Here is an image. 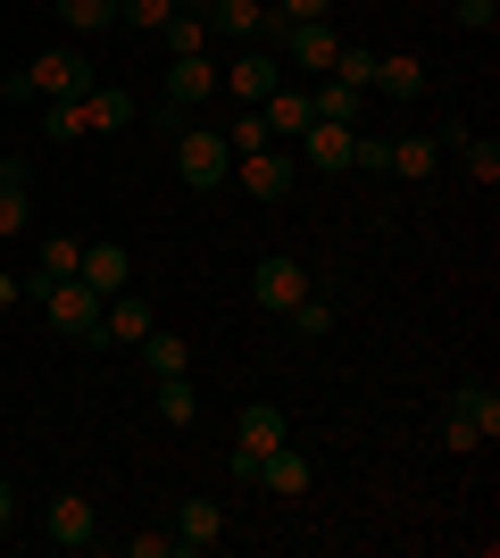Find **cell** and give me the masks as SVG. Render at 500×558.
<instances>
[{
	"label": "cell",
	"mask_w": 500,
	"mask_h": 558,
	"mask_svg": "<svg viewBox=\"0 0 500 558\" xmlns=\"http://www.w3.org/2000/svg\"><path fill=\"white\" fill-rule=\"evenodd\" d=\"M492 434H500V392H492V384H459L451 409H442V450L467 459V450H484Z\"/></svg>",
	"instance_id": "1"
},
{
	"label": "cell",
	"mask_w": 500,
	"mask_h": 558,
	"mask_svg": "<svg viewBox=\"0 0 500 558\" xmlns=\"http://www.w3.org/2000/svg\"><path fill=\"white\" fill-rule=\"evenodd\" d=\"M175 175H184L192 192H225V175H234V142L217 134V125H184V134H175Z\"/></svg>",
	"instance_id": "2"
},
{
	"label": "cell",
	"mask_w": 500,
	"mask_h": 558,
	"mask_svg": "<svg viewBox=\"0 0 500 558\" xmlns=\"http://www.w3.org/2000/svg\"><path fill=\"white\" fill-rule=\"evenodd\" d=\"M217 84H225V93H234L242 109H259V100L276 93V84H284V59H276V50H259V43H242L234 59L217 68Z\"/></svg>",
	"instance_id": "3"
},
{
	"label": "cell",
	"mask_w": 500,
	"mask_h": 558,
	"mask_svg": "<svg viewBox=\"0 0 500 558\" xmlns=\"http://www.w3.org/2000/svg\"><path fill=\"white\" fill-rule=\"evenodd\" d=\"M42 317L59 333H84V342H93L100 333V292L84 276H59V283H42Z\"/></svg>",
	"instance_id": "4"
},
{
	"label": "cell",
	"mask_w": 500,
	"mask_h": 558,
	"mask_svg": "<svg viewBox=\"0 0 500 558\" xmlns=\"http://www.w3.org/2000/svg\"><path fill=\"white\" fill-rule=\"evenodd\" d=\"M301 292H317L301 258H259V267H251V301H259L267 317H284V308L301 301Z\"/></svg>",
	"instance_id": "5"
},
{
	"label": "cell",
	"mask_w": 500,
	"mask_h": 558,
	"mask_svg": "<svg viewBox=\"0 0 500 558\" xmlns=\"http://www.w3.org/2000/svg\"><path fill=\"white\" fill-rule=\"evenodd\" d=\"M225 184H242L251 201H284V192H292V159L276 150V142H267V150H242Z\"/></svg>",
	"instance_id": "6"
},
{
	"label": "cell",
	"mask_w": 500,
	"mask_h": 558,
	"mask_svg": "<svg viewBox=\"0 0 500 558\" xmlns=\"http://www.w3.org/2000/svg\"><path fill=\"white\" fill-rule=\"evenodd\" d=\"M25 75H34V100H84L93 93V68H84L75 50H42Z\"/></svg>",
	"instance_id": "7"
},
{
	"label": "cell",
	"mask_w": 500,
	"mask_h": 558,
	"mask_svg": "<svg viewBox=\"0 0 500 558\" xmlns=\"http://www.w3.org/2000/svg\"><path fill=\"white\" fill-rule=\"evenodd\" d=\"M276 43H284V68H301V75H326V68H333V50H342V34H333L326 17H309V25H284Z\"/></svg>",
	"instance_id": "8"
},
{
	"label": "cell",
	"mask_w": 500,
	"mask_h": 558,
	"mask_svg": "<svg viewBox=\"0 0 500 558\" xmlns=\"http://www.w3.org/2000/svg\"><path fill=\"white\" fill-rule=\"evenodd\" d=\"M42 525H50V542H59V550H93V542H100V517H93V500H84V492H59V500L42 509Z\"/></svg>",
	"instance_id": "9"
},
{
	"label": "cell",
	"mask_w": 500,
	"mask_h": 558,
	"mask_svg": "<svg viewBox=\"0 0 500 558\" xmlns=\"http://www.w3.org/2000/svg\"><path fill=\"white\" fill-rule=\"evenodd\" d=\"M234 450H242V459H267V450H284V409H276V400H251V409L234 417Z\"/></svg>",
	"instance_id": "10"
},
{
	"label": "cell",
	"mask_w": 500,
	"mask_h": 558,
	"mask_svg": "<svg viewBox=\"0 0 500 558\" xmlns=\"http://www.w3.org/2000/svg\"><path fill=\"white\" fill-rule=\"evenodd\" d=\"M351 142H358V125H326V117H309V134H301V159H309L317 175H342V167H351Z\"/></svg>",
	"instance_id": "11"
},
{
	"label": "cell",
	"mask_w": 500,
	"mask_h": 558,
	"mask_svg": "<svg viewBox=\"0 0 500 558\" xmlns=\"http://www.w3.org/2000/svg\"><path fill=\"white\" fill-rule=\"evenodd\" d=\"M200 17H209V34H217V43H259L267 0H200Z\"/></svg>",
	"instance_id": "12"
},
{
	"label": "cell",
	"mask_w": 500,
	"mask_h": 558,
	"mask_svg": "<svg viewBox=\"0 0 500 558\" xmlns=\"http://www.w3.org/2000/svg\"><path fill=\"white\" fill-rule=\"evenodd\" d=\"M75 276L93 283L100 301L109 292H125V276H134V258H125V242H84V258H75Z\"/></svg>",
	"instance_id": "13"
},
{
	"label": "cell",
	"mask_w": 500,
	"mask_h": 558,
	"mask_svg": "<svg viewBox=\"0 0 500 558\" xmlns=\"http://www.w3.org/2000/svg\"><path fill=\"white\" fill-rule=\"evenodd\" d=\"M167 100H175V109L217 100V59H209V50H192V59H175V68H167Z\"/></svg>",
	"instance_id": "14"
},
{
	"label": "cell",
	"mask_w": 500,
	"mask_h": 558,
	"mask_svg": "<svg viewBox=\"0 0 500 558\" xmlns=\"http://www.w3.org/2000/svg\"><path fill=\"white\" fill-rule=\"evenodd\" d=\"M217 534H225V509H217L209 492H192L184 509H175V550H217Z\"/></svg>",
	"instance_id": "15"
},
{
	"label": "cell",
	"mask_w": 500,
	"mask_h": 558,
	"mask_svg": "<svg viewBox=\"0 0 500 558\" xmlns=\"http://www.w3.org/2000/svg\"><path fill=\"white\" fill-rule=\"evenodd\" d=\"M143 333H150V301H134V292H109V301H100L93 342H143Z\"/></svg>",
	"instance_id": "16"
},
{
	"label": "cell",
	"mask_w": 500,
	"mask_h": 558,
	"mask_svg": "<svg viewBox=\"0 0 500 558\" xmlns=\"http://www.w3.org/2000/svg\"><path fill=\"white\" fill-rule=\"evenodd\" d=\"M134 93H125V84H93V93H84V125H93V134H125V125H134Z\"/></svg>",
	"instance_id": "17"
},
{
	"label": "cell",
	"mask_w": 500,
	"mask_h": 558,
	"mask_svg": "<svg viewBox=\"0 0 500 558\" xmlns=\"http://www.w3.org/2000/svg\"><path fill=\"white\" fill-rule=\"evenodd\" d=\"M309 475H317V466L301 459L292 442H284V450H267V459H259V484L276 492V500H301V492H309Z\"/></svg>",
	"instance_id": "18"
},
{
	"label": "cell",
	"mask_w": 500,
	"mask_h": 558,
	"mask_svg": "<svg viewBox=\"0 0 500 558\" xmlns=\"http://www.w3.org/2000/svg\"><path fill=\"white\" fill-rule=\"evenodd\" d=\"M259 125L267 134H309V93H301V84H276V93L259 100Z\"/></svg>",
	"instance_id": "19"
},
{
	"label": "cell",
	"mask_w": 500,
	"mask_h": 558,
	"mask_svg": "<svg viewBox=\"0 0 500 558\" xmlns=\"http://www.w3.org/2000/svg\"><path fill=\"white\" fill-rule=\"evenodd\" d=\"M75 258H84V242H75V233H50V242H42V258H34V276H25V292L42 301V283L75 276Z\"/></svg>",
	"instance_id": "20"
},
{
	"label": "cell",
	"mask_w": 500,
	"mask_h": 558,
	"mask_svg": "<svg viewBox=\"0 0 500 558\" xmlns=\"http://www.w3.org/2000/svg\"><path fill=\"white\" fill-rule=\"evenodd\" d=\"M159 43H167V59H192V50H209L217 34H209V17H200V9H175V17L159 25Z\"/></svg>",
	"instance_id": "21"
},
{
	"label": "cell",
	"mask_w": 500,
	"mask_h": 558,
	"mask_svg": "<svg viewBox=\"0 0 500 558\" xmlns=\"http://www.w3.org/2000/svg\"><path fill=\"white\" fill-rule=\"evenodd\" d=\"M376 93H392V100H417V93H426V68H417L408 50H392V59H376Z\"/></svg>",
	"instance_id": "22"
},
{
	"label": "cell",
	"mask_w": 500,
	"mask_h": 558,
	"mask_svg": "<svg viewBox=\"0 0 500 558\" xmlns=\"http://www.w3.org/2000/svg\"><path fill=\"white\" fill-rule=\"evenodd\" d=\"M434 167H442V142L434 134H401L392 142V175H417V184H426Z\"/></svg>",
	"instance_id": "23"
},
{
	"label": "cell",
	"mask_w": 500,
	"mask_h": 558,
	"mask_svg": "<svg viewBox=\"0 0 500 558\" xmlns=\"http://www.w3.org/2000/svg\"><path fill=\"white\" fill-rule=\"evenodd\" d=\"M150 384H159L150 400H159V417H167V425H192V417H200V392H192V375H150Z\"/></svg>",
	"instance_id": "24"
},
{
	"label": "cell",
	"mask_w": 500,
	"mask_h": 558,
	"mask_svg": "<svg viewBox=\"0 0 500 558\" xmlns=\"http://www.w3.org/2000/svg\"><path fill=\"white\" fill-rule=\"evenodd\" d=\"M451 150H459V167H467V175H476L484 192L500 184V142H492V134H459Z\"/></svg>",
	"instance_id": "25"
},
{
	"label": "cell",
	"mask_w": 500,
	"mask_h": 558,
	"mask_svg": "<svg viewBox=\"0 0 500 558\" xmlns=\"http://www.w3.org/2000/svg\"><path fill=\"white\" fill-rule=\"evenodd\" d=\"M376 59H383V50H367V43H342V50H333V68H326V75H342L351 93H367V84H376Z\"/></svg>",
	"instance_id": "26"
},
{
	"label": "cell",
	"mask_w": 500,
	"mask_h": 558,
	"mask_svg": "<svg viewBox=\"0 0 500 558\" xmlns=\"http://www.w3.org/2000/svg\"><path fill=\"white\" fill-rule=\"evenodd\" d=\"M284 317H292V333H301V342H317V333H333V301H326V292H301V301H292Z\"/></svg>",
	"instance_id": "27"
},
{
	"label": "cell",
	"mask_w": 500,
	"mask_h": 558,
	"mask_svg": "<svg viewBox=\"0 0 500 558\" xmlns=\"http://www.w3.org/2000/svg\"><path fill=\"white\" fill-rule=\"evenodd\" d=\"M333 0H267V25H259V43H276L284 25H309V17H326Z\"/></svg>",
	"instance_id": "28"
},
{
	"label": "cell",
	"mask_w": 500,
	"mask_h": 558,
	"mask_svg": "<svg viewBox=\"0 0 500 558\" xmlns=\"http://www.w3.org/2000/svg\"><path fill=\"white\" fill-rule=\"evenodd\" d=\"M143 367L150 375H192V350L175 333H143Z\"/></svg>",
	"instance_id": "29"
},
{
	"label": "cell",
	"mask_w": 500,
	"mask_h": 558,
	"mask_svg": "<svg viewBox=\"0 0 500 558\" xmlns=\"http://www.w3.org/2000/svg\"><path fill=\"white\" fill-rule=\"evenodd\" d=\"M34 109H42V134H50V142L93 134V125H84V100H34Z\"/></svg>",
	"instance_id": "30"
},
{
	"label": "cell",
	"mask_w": 500,
	"mask_h": 558,
	"mask_svg": "<svg viewBox=\"0 0 500 558\" xmlns=\"http://www.w3.org/2000/svg\"><path fill=\"white\" fill-rule=\"evenodd\" d=\"M50 9H59L75 34H100V25H118V0H50Z\"/></svg>",
	"instance_id": "31"
},
{
	"label": "cell",
	"mask_w": 500,
	"mask_h": 558,
	"mask_svg": "<svg viewBox=\"0 0 500 558\" xmlns=\"http://www.w3.org/2000/svg\"><path fill=\"white\" fill-rule=\"evenodd\" d=\"M118 17H125V25H143V34H159V25L175 17V0H118Z\"/></svg>",
	"instance_id": "32"
},
{
	"label": "cell",
	"mask_w": 500,
	"mask_h": 558,
	"mask_svg": "<svg viewBox=\"0 0 500 558\" xmlns=\"http://www.w3.org/2000/svg\"><path fill=\"white\" fill-rule=\"evenodd\" d=\"M225 142H234V159H242V150H267V142H276V134H267V125H259V109H242L234 125H225Z\"/></svg>",
	"instance_id": "33"
},
{
	"label": "cell",
	"mask_w": 500,
	"mask_h": 558,
	"mask_svg": "<svg viewBox=\"0 0 500 558\" xmlns=\"http://www.w3.org/2000/svg\"><path fill=\"white\" fill-rule=\"evenodd\" d=\"M351 167H367V175H383V167H392V142H383V134H358V142H351Z\"/></svg>",
	"instance_id": "34"
},
{
	"label": "cell",
	"mask_w": 500,
	"mask_h": 558,
	"mask_svg": "<svg viewBox=\"0 0 500 558\" xmlns=\"http://www.w3.org/2000/svg\"><path fill=\"white\" fill-rule=\"evenodd\" d=\"M451 17H459V25H467V34H492V17H500V0H459Z\"/></svg>",
	"instance_id": "35"
},
{
	"label": "cell",
	"mask_w": 500,
	"mask_h": 558,
	"mask_svg": "<svg viewBox=\"0 0 500 558\" xmlns=\"http://www.w3.org/2000/svg\"><path fill=\"white\" fill-rule=\"evenodd\" d=\"M125 550H134V558H175V534H134Z\"/></svg>",
	"instance_id": "36"
},
{
	"label": "cell",
	"mask_w": 500,
	"mask_h": 558,
	"mask_svg": "<svg viewBox=\"0 0 500 558\" xmlns=\"http://www.w3.org/2000/svg\"><path fill=\"white\" fill-rule=\"evenodd\" d=\"M150 125H159V134H184V125H192V109H175V100H159V109H150Z\"/></svg>",
	"instance_id": "37"
},
{
	"label": "cell",
	"mask_w": 500,
	"mask_h": 558,
	"mask_svg": "<svg viewBox=\"0 0 500 558\" xmlns=\"http://www.w3.org/2000/svg\"><path fill=\"white\" fill-rule=\"evenodd\" d=\"M9 517H17V484H9V475H0V525H9Z\"/></svg>",
	"instance_id": "38"
},
{
	"label": "cell",
	"mask_w": 500,
	"mask_h": 558,
	"mask_svg": "<svg viewBox=\"0 0 500 558\" xmlns=\"http://www.w3.org/2000/svg\"><path fill=\"white\" fill-rule=\"evenodd\" d=\"M9 301H17V276H9V267H0V308H9Z\"/></svg>",
	"instance_id": "39"
},
{
	"label": "cell",
	"mask_w": 500,
	"mask_h": 558,
	"mask_svg": "<svg viewBox=\"0 0 500 558\" xmlns=\"http://www.w3.org/2000/svg\"><path fill=\"white\" fill-rule=\"evenodd\" d=\"M175 9H200V0H175Z\"/></svg>",
	"instance_id": "40"
}]
</instances>
